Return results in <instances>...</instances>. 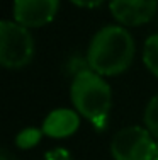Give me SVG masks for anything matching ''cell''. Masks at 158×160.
Returning a JSON list of instances; mask_svg holds the SVG:
<instances>
[{
  "label": "cell",
  "mask_w": 158,
  "mask_h": 160,
  "mask_svg": "<svg viewBox=\"0 0 158 160\" xmlns=\"http://www.w3.org/2000/svg\"><path fill=\"white\" fill-rule=\"evenodd\" d=\"M134 41L122 26H105L93 34L87 49V65L102 77H114L131 67Z\"/></svg>",
  "instance_id": "6da1fadb"
},
{
  "label": "cell",
  "mask_w": 158,
  "mask_h": 160,
  "mask_svg": "<svg viewBox=\"0 0 158 160\" xmlns=\"http://www.w3.org/2000/svg\"><path fill=\"white\" fill-rule=\"evenodd\" d=\"M70 97L78 114L89 119L97 129H104L112 106V92L102 75L90 68L77 72L70 85Z\"/></svg>",
  "instance_id": "7a4b0ae2"
},
{
  "label": "cell",
  "mask_w": 158,
  "mask_h": 160,
  "mask_svg": "<svg viewBox=\"0 0 158 160\" xmlns=\"http://www.w3.org/2000/svg\"><path fill=\"white\" fill-rule=\"evenodd\" d=\"M34 56V39L29 28L16 21L0 22V63L7 70L27 67Z\"/></svg>",
  "instance_id": "3957f363"
},
{
  "label": "cell",
  "mask_w": 158,
  "mask_h": 160,
  "mask_svg": "<svg viewBox=\"0 0 158 160\" xmlns=\"http://www.w3.org/2000/svg\"><path fill=\"white\" fill-rule=\"evenodd\" d=\"M146 128L127 126L117 131L111 142L114 160H155L158 143Z\"/></svg>",
  "instance_id": "277c9868"
},
{
  "label": "cell",
  "mask_w": 158,
  "mask_h": 160,
  "mask_svg": "<svg viewBox=\"0 0 158 160\" xmlns=\"http://www.w3.org/2000/svg\"><path fill=\"white\" fill-rule=\"evenodd\" d=\"M60 0H14V21L26 28H43L55 19Z\"/></svg>",
  "instance_id": "5b68a950"
},
{
  "label": "cell",
  "mask_w": 158,
  "mask_h": 160,
  "mask_svg": "<svg viewBox=\"0 0 158 160\" xmlns=\"http://www.w3.org/2000/svg\"><path fill=\"white\" fill-rule=\"evenodd\" d=\"M111 14L122 26H141L156 14L158 0H111Z\"/></svg>",
  "instance_id": "8992f818"
},
{
  "label": "cell",
  "mask_w": 158,
  "mask_h": 160,
  "mask_svg": "<svg viewBox=\"0 0 158 160\" xmlns=\"http://www.w3.org/2000/svg\"><path fill=\"white\" fill-rule=\"evenodd\" d=\"M80 126V114L73 109H55L44 118L43 131L50 138H66L71 136Z\"/></svg>",
  "instance_id": "52a82bcc"
},
{
  "label": "cell",
  "mask_w": 158,
  "mask_h": 160,
  "mask_svg": "<svg viewBox=\"0 0 158 160\" xmlns=\"http://www.w3.org/2000/svg\"><path fill=\"white\" fill-rule=\"evenodd\" d=\"M143 62L155 77H158V34H151L145 43Z\"/></svg>",
  "instance_id": "ba28073f"
},
{
  "label": "cell",
  "mask_w": 158,
  "mask_h": 160,
  "mask_svg": "<svg viewBox=\"0 0 158 160\" xmlns=\"http://www.w3.org/2000/svg\"><path fill=\"white\" fill-rule=\"evenodd\" d=\"M44 135L43 129H37V128H24L22 131H19V135L16 136V145L19 148H32L36 147L37 143L41 142V136Z\"/></svg>",
  "instance_id": "9c48e42d"
},
{
  "label": "cell",
  "mask_w": 158,
  "mask_h": 160,
  "mask_svg": "<svg viewBox=\"0 0 158 160\" xmlns=\"http://www.w3.org/2000/svg\"><path fill=\"white\" fill-rule=\"evenodd\" d=\"M145 128L158 140V94L150 99L145 109Z\"/></svg>",
  "instance_id": "30bf717a"
},
{
  "label": "cell",
  "mask_w": 158,
  "mask_h": 160,
  "mask_svg": "<svg viewBox=\"0 0 158 160\" xmlns=\"http://www.w3.org/2000/svg\"><path fill=\"white\" fill-rule=\"evenodd\" d=\"M44 160H73V157L65 148H53V150H50L46 153Z\"/></svg>",
  "instance_id": "8fae6325"
},
{
  "label": "cell",
  "mask_w": 158,
  "mask_h": 160,
  "mask_svg": "<svg viewBox=\"0 0 158 160\" xmlns=\"http://www.w3.org/2000/svg\"><path fill=\"white\" fill-rule=\"evenodd\" d=\"M70 2L75 3V5H78V7H84V9H95V7H99L104 0H70Z\"/></svg>",
  "instance_id": "7c38bea8"
},
{
  "label": "cell",
  "mask_w": 158,
  "mask_h": 160,
  "mask_svg": "<svg viewBox=\"0 0 158 160\" xmlns=\"http://www.w3.org/2000/svg\"><path fill=\"white\" fill-rule=\"evenodd\" d=\"M0 160H19V158H17L7 147H3L2 152H0Z\"/></svg>",
  "instance_id": "4fadbf2b"
},
{
  "label": "cell",
  "mask_w": 158,
  "mask_h": 160,
  "mask_svg": "<svg viewBox=\"0 0 158 160\" xmlns=\"http://www.w3.org/2000/svg\"><path fill=\"white\" fill-rule=\"evenodd\" d=\"M155 160H158V148H156V155H155Z\"/></svg>",
  "instance_id": "5bb4252c"
}]
</instances>
